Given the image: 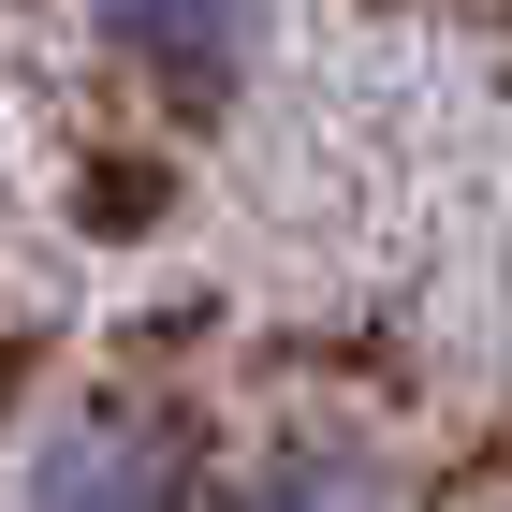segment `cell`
<instances>
[{"label": "cell", "mask_w": 512, "mask_h": 512, "mask_svg": "<svg viewBox=\"0 0 512 512\" xmlns=\"http://www.w3.org/2000/svg\"><path fill=\"white\" fill-rule=\"evenodd\" d=\"M0 512H205L191 425L147 410V395H59V410L15 439Z\"/></svg>", "instance_id": "6da1fadb"}, {"label": "cell", "mask_w": 512, "mask_h": 512, "mask_svg": "<svg viewBox=\"0 0 512 512\" xmlns=\"http://www.w3.org/2000/svg\"><path fill=\"white\" fill-rule=\"evenodd\" d=\"M88 44H103L118 74L205 103V88H235L249 59H264V0H88Z\"/></svg>", "instance_id": "7a4b0ae2"}, {"label": "cell", "mask_w": 512, "mask_h": 512, "mask_svg": "<svg viewBox=\"0 0 512 512\" xmlns=\"http://www.w3.org/2000/svg\"><path fill=\"white\" fill-rule=\"evenodd\" d=\"M220 512H410V469L381 439H352V425H293V439H264L235 469Z\"/></svg>", "instance_id": "3957f363"}]
</instances>
